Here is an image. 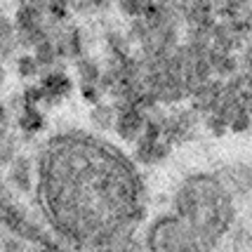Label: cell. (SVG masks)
Masks as SVG:
<instances>
[{"instance_id": "obj_2", "label": "cell", "mask_w": 252, "mask_h": 252, "mask_svg": "<svg viewBox=\"0 0 252 252\" xmlns=\"http://www.w3.org/2000/svg\"><path fill=\"white\" fill-rule=\"evenodd\" d=\"M146 252H203L196 231L179 215H160L146 231Z\"/></svg>"}, {"instance_id": "obj_10", "label": "cell", "mask_w": 252, "mask_h": 252, "mask_svg": "<svg viewBox=\"0 0 252 252\" xmlns=\"http://www.w3.org/2000/svg\"><path fill=\"white\" fill-rule=\"evenodd\" d=\"M14 156H17V149H14V142H12L10 137H5L2 142H0V167H10V163L14 160Z\"/></svg>"}, {"instance_id": "obj_13", "label": "cell", "mask_w": 252, "mask_h": 252, "mask_svg": "<svg viewBox=\"0 0 252 252\" xmlns=\"http://www.w3.org/2000/svg\"><path fill=\"white\" fill-rule=\"evenodd\" d=\"M250 163H252V160H250Z\"/></svg>"}, {"instance_id": "obj_9", "label": "cell", "mask_w": 252, "mask_h": 252, "mask_svg": "<svg viewBox=\"0 0 252 252\" xmlns=\"http://www.w3.org/2000/svg\"><path fill=\"white\" fill-rule=\"evenodd\" d=\"M19 123H22L24 132H29V134L38 132V130H40V127L45 125L43 116H40L38 111L33 109V106H29V104H26V109H24V113H22V118H19Z\"/></svg>"}, {"instance_id": "obj_4", "label": "cell", "mask_w": 252, "mask_h": 252, "mask_svg": "<svg viewBox=\"0 0 252 252\" xmlns=\"http://www.w3.org/2000/svg\"><path fill=\"white\" fill-rule=\"evenodd\" d=\"M144 130H146V111L142 106H123V109H118V118H116L113 132L121 137L123 142L134 144L142 137Z\"/></svg>"}, {"instance_id": "obj_8", "label": "cell", "mask_w": 252, "mask_h": 252, "mask_svg": "<svg viewBox=\"0 0 252 252\" xmlns=\"http://www.w3.org/2000/svg\"><path fill=\"white\" fill-rule=\"evenodd\" d=\"M229 248L231 252H252V229L245 224H238L231 229L229 236Z\"/></svg>"}, {"instance_id": "obj_5", "label": "cell", "mask_w": 252, "mask_h": 252, "mask_svg": "<svg viewBox=\"0 0 252 252\" xmlns=\"http://www.w3.org/2000/svg\"><path fill=\"white\" fill-rule=\"evenodd\" d=\"M221 92H224V80L220 78H210L205 83H200L193 92H191V106L200 113V116H205V113H212V111L217 109V104H220L221 99Z\"/></svg>"}, {"instance_id": "obj_12", "label": "cell", "mask_w": 252, "mask_h": 252, "mask_svg": "<svg viewBox=\"0 0 252 252\" xmlns=\"http://www.w3.org/2000/svg\"><path fill=\"white\" fill-rule=\"evenodd\" d=\"M250 217H252V200H250Z\"/></svg>"}, {"instance_id": "obj_11", "label": "cell", "mask_w": 252, "mask_h": 252, "mask_svg": "<svg viewBox=\"0 0 252 252\" xmlns=\"http://www.w3.org/2000/svg\"><path fill=\"white\" fill-rule=\"evenodd\" d=\"M40 68H43V66L38 64L35 57H22V59H19V73H22V76H35Z\"/></svg>"}, {"instance_id": "obj_1", "label": "cell", "mask_w": 252, "mask_h": 252, "mask_svg": "<svg viewBox=\"0 0 252 252\" xmlns=\"http://www.w3.org/2000/svg\"><path fill=\"white\" fill-rule=\"evenodd\" d=\"M175 215L196 231L203 252H215L221 238L236 226V198L224 189L217 172L189 175L175 193Z\"/></svg>"}, {"instance_id": "obj_3", "label": "cell", "mask_w": 252, "mask_h": 252, "mask_svg": "<svg viewBox=\"0 0 252 252\" xmlns=\"http://www.w3.org/2000/svg\"><path fill=\"white\" fill-rule=\"evenodd\" d=\"M217 177L236 200L252 196V163H245V160L224 163L217 170Z\"/></svg>"}, {"instance_id": "obj_6", "label": "cell", "mask_w": 252, "mask_h": 252, "mask_svg": "<svg viewBox=\"0 0 252 252\" xmlns=\"http://www.w3.org/2000/svg\"><path fill=\"white\" fill-rule=\"evenodd\" d=\"M90 118L94 123V127L101 132H111L116 127V118H118V109L113 106V101H99L90 113Z\"/></svg>"}, {"instance_id": "obj_7", "label": "cell", "mask_w": 252, "mask_h": 252, "mask_svg": "<svg viewBox=\"0 0 252 252\" xmlns=\"http://www.w3.org/2000/svg\"><path fill=\"white\" fill-rule=\"evenodd\" d=\"M10 182L19 191L31 189V160L26 156H14V160L10 163Z\"/></svg>"}]
</instances>
